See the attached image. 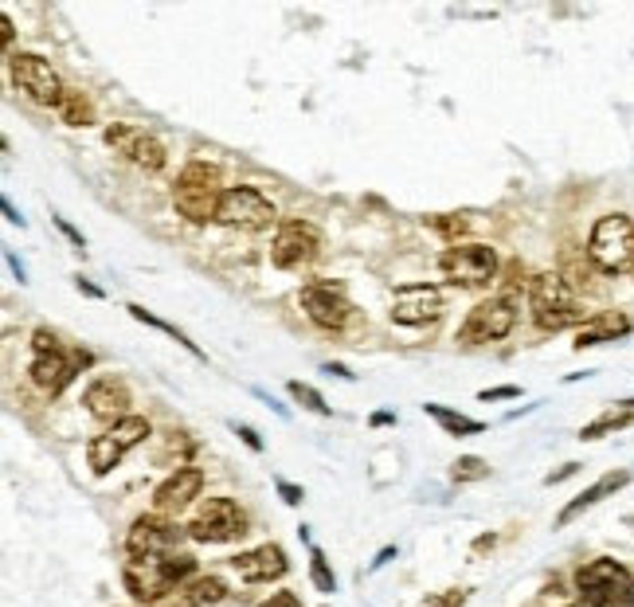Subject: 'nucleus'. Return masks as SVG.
I'll return each instance as SVG.
<instances>
[{"mask_svg":"<svg viewBox=\"0 0 634 607\" xmlns=\"http://www.w3.org/2000/svg\"><path fill=\"white\" fill-rule=\"evenodd\" d=\"M232 564H235V572H239V580H247V584H271V580H282L290 572L286 552H282L279 545L247 549V552H239Z\"/></svg>","mask_w":634,"mask_h":607,"instance_id":"nucleus-18","label":"nucleus"},{"mask_svg":"<svg viewBox=\"0 0 634 607\" xmlns=\"http://www.w3.org/2000/svg\"><path fill=\"white\" fill-rule=\"evenodd\" d=\"M286 393L294 396V400H298L302 408L317 411V416H329V408H326V396L317 393V388H309V384H302V381H290V384H286Z\"/></svg>","mask_w":634,"mask_h":607,"instance_id":"nucleus-30","label":"nucleus"},{"mask_svg":"<svg viewBox=\"0 0 634 607\" xmlns=\"http://www.w3.org/2000/svg\"><path fill=\"white\" fill-rule=\"evenodd\" d=\"M232 431H235V435H239V440L247 443V447H251V451H262V440H259V431H255V428H247V423L232 420Z\"/></svg>","mask_w":634,"mask_h":607,"instance_id":"nucleus-32","label":"nucleus"},{"mask_svg":"<svg viewBox=\"0 0 634 607\" xmlns=\"http://www.w3.org/2000/svg\"><path fill=\"white\" fill-rule=\"evenodd\" d=\"M631 275H634V271H631Z\"/></svg>","mask_w":634,"mask_h":607,"instance_id":"nucleus-47","label":"nucleus"},{"mask_svg":"<svg viewBox=\"0 0 634 607\" xmlns=\"http://www.w3.org/2000/svg\"><path fill=\"white\" fill-rule=\"evenodd\" d=\"M9 63H12V83L28 94L32 103H39V106H59L63 103L67 86H63V79L56 75V67L47 63V59L24 56V51H20V56H12Z\"/></svg>","mask_w":634,"mask_h":607,"instance_id":"nucleus-9","label":"nucleus"},{"mask_svg":"<svg viewBox=\"0 0 634 607\" xmlns=\"http://www.w3.org/2000/svg\"><path fill=\"white\" fill-rule=\"evenodd\" d=\"M588 262L599 267L603 275L634 271V224L626 215H603L596 227H591L588 240Z\"/></svg>","mask_w":634,"mask_h":607,"instance_id":"nucleus-5","label":"nucleus"},{"mask_svg":"<svg viewBox=\"0 0 634 607\" xmlns=\"http://www.w3.org/2000/svg\"><path fill=\"white\" fill-rule=\"evenodd\" d=\"M626 334H631V318H623V314H596L588 326L579 329L576 349L603 346V341H615V337H626Z\"/></svg>","mask_w":634,"mask_h":607,"instance_id":"nucleus-22","label":"nucleus"},{"mask_svg":"<svg viewBox=\"0 0 634 607\" xmlns=\"http://www.w3.org/2000/svg\"><path fill=\"white\" fill-rule=\"evenodd\" d=\"M259 607H302V599L294 592H274L271 599H262Z\"/></svg>","mask_w":634,"mask_h":607,"instance_id":"nucleus-35","label":"nucleus"},{"mask_svg":"<svg viewBox=\"0 0 634 607\" xmlns=\"http://www.w3.org/2000/svg\"><path fill=\"white\" fill-rule=\"evenodd\" d=\"M423 411H427L431 420H438V428L450 431V435H482L485 431L482 420H467V416H458V411L443 408V404H427Z\"/></svg>","mask_w":634,"mask_h":607,"instance_id":"nucleus-24","label":"nucleus"},{"mask_svg":"<svg viewBox=\"0 0 634 607\" xmlns=\"http://www.w3.org/2000/svg\"><path fill=\"white\" fill-rule=\"evenodd\" d=\"M75 287H79V290H86V294H91V299H103V290L94 287V282H86V279H75Z\"/></svg>","mask_w":634,"mask_h":607,"instance_id":"nucleus-43","label":"nucleus"},{"mask_svg":"<svg viewBox=\"0 0 634 607\" xmlns=\"http://www.w3.org/2000/svg\"><path fill=\"white\" fill-rule=\"evenodd\" d=\"M103 138H106V145H110V150H118L121 157H130L133 165L150 168V173L165 168V145H161L153 133L133 130V126H106Z\"/></svg>","mask_w":634,"mask_h":607,"instance_id":"nucleus-15","label":"nucleus"},{"mask_svg":"<svg viewBox=\"0 0 634 607\" xmlns=\"http://www.w3.org/2000/svg\"><path fill=\"white\" fill-rule=\"evenodd\" d=\"M298 302L309 314V322L321 329H341L353 314L345 287H337V282H309V287H302Z\"/></svg>","mask_w":634,"mask_h":607,"instance_id":"nucleus-12","label":"nucleus"},{"mask_svg":"<svg viewBox=\"0 0 634 607\" xmlns=\"http://www.w3.org/2000/svg\"><path fill=\"white\" fill-rule=\"evenodd\" d=\"M572 607H591V604H584V599H579V604H572Z\"/></svg>","mask_w":634,"mask_h":607,"instance_id":"nucleus-46","label":"nucleus"},{"mask_svg":"<svg viewBox=\"0 0 634 607\" xmlns=\"http://www.w3.org/2000/svg\"><path fill=\"white\" fill-rule=\"evenodd\" d=\"M185 533L188 529H180V525L165 522V517H157V514L138 517V522L130 525L126 549H130V557H165V552L177 549Z\"/></svg>","mask_w":634,"mask_h":607,"instance_id":"nucleus-14","label":"nucleus"},{"mask_svg":"<svg viewBox=\"0 0 634 607\" xmlns=\"http://www.w3.org/2000/svg\"><path fill=\"white\" fill-rule=\"evenodd\" d=\"M197 572V561L185 557V552H165V557H133L121 572L126 588L141 604H157L168 592H177L188 576Z\"/></svg>","mask_w":634,"mask_h":607,"instance_id":"nucleus-1","label":"nucleus"},{"mask_svg":"<svg viewBox=\"0 0 634 607\" xmlns=\"http://www.w3.org/2000/svg\"><path fill=\"white\" fill-rule=\"evenodd\" d=\"M32 346H36V357L63 353V349H59V337H56V334H47V329H36V334H32Z\"/></svg>","mask_w":634,"mask_h":607,"instance_id":"nucleus-31","label":"nucleus"},{"mask_svg":"<svg viewBox=\"0 0 634 607\" xmlns=\"http://www.w3.org/2000/svg\"><path fill=\"white\" fill-rule=\"evenodd\" d=\"M4 259H9L12 275H16V279H20V282H28V271H24V262H20V259H16V255H12V252H4Z\"/></svg>","mask_w":634,"mask_h":607,"instance_id":"nucleus-39","label":"nucleus"},{"mask_svg":"<svg viewBox=\"0 0 634 607\" xmlns=\"http://www.w3.org/2000/svg\"><path fill=\"white\" fill-rule=\"evenodd\" d=\"M326 373H333V376H341V381H356V376H353V373H349L345 364H333V361H329V364H326Z\"/></svg>","mask_w":634,"mask_h":607,"instance_id":"nucleus-41","label":"nucleus"},{"mask_svg":"<svg viewBox=\"0 0 634 607\" xmlns=\"http://www.w3.org/2000/svg\"><path fill=\"white\" fill-rule=\"evenodd\" d=\"M224 596H227V584L220 576H197L188 580L185 588H177L173 607H208V604H220Z\"/></svg>","mask_w":634,"mask_h":607,"instance_id":"nucleus-23","label":"nucleus"},{"mask_svg":"<svg viewBox=\"0 0 634 607\" xmlns=\"http://www.w3.org/2000/svg\"><path fill=\"white\" fill-rule=\"evenodd\" d=\"M514 326H517L514 299H490L470 310V318L462 326V334H458V341H467V346H474V341H502Z\"/></svg>","mask_w":634,"mask_h":607,"instance_id":"nucleus-13","label":"nucleus"},{"mask_svg":"<svg viewBox=\"0 0 634 607\" xmlns=\"http://www.w3.org/2000/svg\"><path fill=\"white\" fill-rule=\"evenodd\" d=\"M462 592H443V599H427L423 607H462Z\"/></svg>","mask_w":634,"mask_h":607,"instance_id":"nucleus-36","label":"nucleus"},{"mask_svg":"<svg viewBox=\"0 0 634 607\" xmlns=\"http://www.w3.org/2000/svg\"><path fill=\"white\" fill-rule=\"evenodd\" d=\"M309 580H314L317 592H337V576H333V569H329L326 552L321 549H309Z\"/></svg>","mask_w":634,"mask_h":607,"instance_id":"nucleus-28","label":"nucleus"},{"mask_svg":"<svg viewBox=\"0 0 634 607\" xmlns=\"http://www.w3.org/2000/svg\"><path fill=\"white\" fill-rule=\"evenodd\" d=\"M626 482H631V470H615V475L599 478V482H596V486H588V490H584V494H579L576 502H572V505H564V510H560V517H556V522H560V525H568L576 514H584V510H591V505H596L599 498H607V494H615V490H623Z\"/></svg>","mask_w":634,"mask_h":607,"instance_id":"nucleus-21","label":"nucleus"},{"mask_svg":"<svg viewBox=\"0 0 634 607\" xmlns=\"http://www.w3.org/2000/svg\"><path fill=\"white\" fill-rule=\"evenodd\" d=\"M204 490V470L197 467H177L173 475L165 478V482L157 486V494H153V502H157V510H165V514H180L188 502H197V494Z\"/></svg>","mask_w":634,"mask_h":607,"instance_id":"nucleus-19","label":"nucleus"},{"mask_svg":"<svg viewBox=\"0 0 634 607\" xmlns=\"http://www.w3.org/2000/svg\"><path fill=\"white\" fill-rule=\"evenodd\" d=\"M514 396H521V388H514V384H509V388H482V393H478V400L490 404V400H514Z\"/></svg>","mask_w":634,"mask_h":607,"instance_id":"nucleus-33","label":"nucleus"},{"mask_svg":"<svg viewBox=\"0 0 634 607\" xmlns=\"http://www.w3.org/2000/svg\"><path fill=\"white\" fill-rule=\"evenodd\" d=\"M529 310H532V322L541 329H552V334L579 326V322L588 326V314L579 310L576 294H572L564 275H537L529 282Z\"/></svg>","mask_w":634,"mask_h":607,"instance_id":"nucleus-2","label":"nucleus"},{"mask_svg":"<svg viewBox=\"0 0 634 607\" xmlns=\"http://www.w3.org/2000/svg\"><path fill=\"white\" fill-rule=\"evenodd\" d=\"M220 200H224V185H220V168L208 165V161H188L185 173L177 177L173 188V205L185 220L192 224H208L220 212Z\"/></svg>","mask_w":634,"mask_h":607,"instance_id":"nucleus-3","label":"nucleus"},{"mask_svg":"<svg viewBox=\"0 0 634 607\" xmlns=\"http://www.w3.org/2000/svg\"><path fill=\"white\" fill-rule=\"evenodd\" d=\"M0 24H4V44H9V47H12V39H16V32H12V20H9V16H4V20H0Z\"/></svg>","mask_w":634,"mask_h":607,"instance_id":"nucleus-45","label":"nucleus"},{"mask_svg":"<svg viewBox=\"0 0 634 607\" xmlns=\"http://www.w3.org/2000/svg\"><path fill=\"white\" fill-rule=\"evenodd\" d=\"M450 478H455V482H482V478H490V463L478 455H462V458H455Z\"/></svg>","mask_w":634,"mask_h":607,"instance_id":"nucleus-27","label":"nucleus"},{"mask_svg":"<svg viewBox=\"0 0 634 607\" xmlns=\"http://www.w3.org/2000/svg\"><path fill=\"white\" fill-rule=\"evenodd\" d=\"M0 208H4V215H9L12 224H20V227H24V215H20V212H16V208H12V200H9V197L0 200Z\"/></svg>","mask_w":634,"mask_h":607,"instance_id":"nucleus-40","label":"nucleus"},{"mask_svg":"<svg viewBox=\"0 0 634 607\" xmlns=\"http://www.w3.org/2000/svg\"><path fill=\"white\" fill-rule=\"evenodd\" d=\"M317 247H321V235H317L314 224H306V220H286V224H279V232H274L271 259H274V267H282V271H294V267H306V262L314 259Z\"/></svg>","mask_w":634,"mask_h":607,"instance_id":"nucleus-11","label":"nucleus"},{"mask_svg":"<svg viewBox=\"0 0 634 607\" xmlns=\"http://www.w3.org/2000/svg\"><path fill=\"white\" fill-rule=\"evenodd\" d=\"M576 588L584 604L591 607H631L634 604V576L626 564L599 557L576 572Z\"/></svg>","mask_w":634,"mask_h":607,"instance_id":"nucleus-4","label":"nucleus"},{"mask_svg":"<svg viewBox=\"0 0 634 607\" xmlns=\"http://www.w3.org/2000/svg\"><path fill=\"white\" fill-rule=\"evenodd\" d=\"M130 314H133V318H138V322H145V326H153V329H161V334H168V337H173V341H177V346H185L188 353H192V357H200V361H204V353H200V346H192V337H185L177 326H168V322H161L157 314H150V310H145V306H130Z\"/></svg>","mask_w":634,"mask_h":607,"instance_id":"nucleus-26","label":"nucleus"},{"mask_svg":"<svg viewBox=\"0 0 634 607\" xmlns=\"http://www.w3.org/2000/svg\"><path fill=\"white\" fill-rule=\"evenodd\" d=\"M83 404H86V411H91L94 420L98 423H121L126 416H130V388L121 381H114V376H103V381H94L91 388H86V396H83Z\"/></svg>","mask_w":634,"mask_h":607,"instance_id":"nucleus-17","label":"nucleus"},{"mask_svg":"<svg viewBox=\"0 0 634 607\" xmlns=\"http://www.w3.org/2000/svg\"><path fill=\"white\" fill-rule=\"evenodd\" d=\"M631 420H634V400L615 404V411H603V416H599L596 423H588V428L579 431V440H599V435H607V431L626 428Z\"/></svg>","mask_w":634,"mask_h":607,"instance_id":"nucleus-25","label":"nucleus"},{"mask_svg":"<svg viewBox=\"0 0 634 607\" xmlns=\"http://www.w3.org/2000/svg\"><path fill=\"white\" fill-rule=\"evenodd\" d=\"M215 224L239 227V232H262V227L274 224V205L262 197L259 188H227L224 200H220V212H215Z\"/></svg>","mask_w":634,"mask_h":607,"instance_id":"nucleus-8","label":"nucleus"},{"mask_svg":"<svg viewBox=\"0 0 634 607\" xmlns=\"http://www.w3.org/2000/svg\"><path fill=\"white\" fill-rule=\"evenodd\" d=\"M279 498L286 505H302V498H306V490H302V486H294V482H282L279 478Z\"/></svg>","mask_w":634,"mask_h":607,"instance_id":"nucleus-34","label":"nucleus"},{"mask_svg":"<svg viewBox=\"0 0 634 607\" xmlns=\"http://www.w3.org/2000/svg\"><path fill=\"white\" fill-rule=\"evenodd\" d=\"M392 557H396V545H388V549H380V552H376L373 569H380V564H384V561H392Z\"/></svg>","mask_w":634,"mask_h":607,"instance_id":"nucleus-42","label":"nucleus"},{"mask_svg":"<svg viewBox=\"0 0 634 607\" xmlns=\"http://www.w3.org/2000/svg\"><path fill=\"white\" fill-rule=\"evenodd\" d=\"M576 470H579V463H564V467H560V470H552V475L544 478V482H549V486H556V482H564V478H572V475H576Z\"/></svg>","mask_w":634,"mask_h":607,"instance_id":"nucleus-37","label":"nucleus"},{"mask_svg":"<svg viewBox=\"0 0 634 607\" xmlns=\"http://www.w3.org/2000/svg\"><path fill=\"white\" fill-rule=\"evenodd\" d=\"M56 227H59V232H63V235H67V240H71V243H75V247H79V252H83V247H86V243H83V235H79V232H75V227H71V224H67V220H56Z\"/></svg>","mask_w":634,"mask_h":607,"instance_id":"nucleus-38","label":"nucleus"},{"mask_svg":"<svg viewBox=\"0 0 634 607\" xmlns=\"http://www.w3.org/2000/svg\"><path fill=\"white\" fill-rule=\"evenodd\" d=\"M373 423H376V428H384V423H396V411H376Z\"/></svg>","mask_w":634,"mask_h":607,"instance_id":"nucleus-44","label":"nucleus"},{"mask_svg":"<svg viewBox=\"0 0 634 607\" xmlns=\"http://www.w3.org/2000/svg\"><path fill=\"white\" fill-rule=\"evenodd\" d=\"M443 275H447L455 287H485V282L497 275L494 247H485V243L450 247V252H443Z\"/></svg>","mask_w":634,"mask_h":607,"instance_id":"nucleus-10","label":"nucleus"},{"mask_svg":"<svg viewBox=\"0 0 634 607\" xmlns=\"http://www.w3.org/2000/svg\"><path fill=\"white\" fill-rule=\"evenodd\" d=\"M247 533V514L232 498H208L197 510V517L188 522V537L200 545H224Z\"/></svg>","mask_w":634,"mask_h":607,"instance_id":"nucleus-7","label":"nucleus"},{"mask_svg":"<svg viewBox=\"0 0 634 607\" xmlns=\"http://www.w3.org/2000/svg\"><path fill=\"white\" fill-rule=\"evenodd\" d=\"M59 114L67 118V126H86L91 121V103L79 91H67L63 103H59Z\"/></svg>","mask_w":634,"mask_h":607,"instance_id":"nucleus-29","label":"nucleus"},{"mask_svg":"<svg viewBox=\"0 0 634 607\" xmlns=\"http://www.w3.org/2000/svg\"><path fill=\"white\" fill-rule=\"evenodd\" d=\"M75 369H79V361H67L63 353H47L32 361V381H36V388H44L47 396H59L67 384H71Z\"/></svg>","mask_w":634,"mask_h":607,"instance_id":"nucleus-20","label":"nucleus"},{"mask_svg":"<svg viewBox=\"0 0 634 607\" xmlns=\"http://www.w3.org/2000/svg\"><path fill=\"white\" fill-rule=\"evenodd\" d=\"M145 440H150V420H141V416H126L121 423L106 428L98 440H91V447H86V463H91L94 475H110L121 458L130 455V451L138 447V443H145Z\"/></svg>","mask_w":634,"mask_h":607,"instance_id":"nucleus-6","label":"nucleus"},{"mask_svg":"<svg viewBox=\"0 0 634 607\" xmlns=\"http://www.w3.org/2000/svg\"><path fill=\"white\" fill-rule=\"evenodd\" d=\"M443 314V294L427 282L415 287H400L392 299V322L396 326H427Z\"/></svg>","mask_w":634,"mask_h":607,"instance_id":"nucleus-16","label":"nucleus"}]
</instances>
